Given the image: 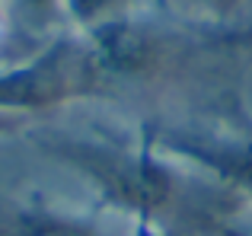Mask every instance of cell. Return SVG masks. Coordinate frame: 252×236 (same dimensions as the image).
<instances>
[{
  "label": "cell",
  "mask_w": 252,
  "mask_h": 236,
  "mask_svg": "<svg viewBox=\"0 0 252 236\" xmlns=\"http://www.w3.org/2000/svg\"><path fill=\"white\" fill-rule=\"evenodd\" d=\"M122 3L125 0H64V16L90 32L109 19L122 16Z\"/></svg>",
  "instance_id": "obj_6"
},
{
  "label": "cell",
  "mask_w": 252,
  "mask_h": 236,
  "mask_svg": "<svg viewBox=\"0 0 252 236\" xmlns=\"http://www.w3.org/2000/svg\"><path fill=\"white\" fill-rule=\"evenodd\" d=\"M3 236H96V230H90L74 217H61V214L48 211H26L16 214L3 227Z\"/></svg>",
  "instance_id": "obj_5"
},
{
  "label": "cell",
  "mask_w": 252,
  "mask_h": 236,
  "mask_svg": "<svg viewBox=\"0 0 252 236\" xmlns=\"http://www.w3.org/2000/svg\"><path fill=\"white\" fill-rule=\"evenodd\" d=\"M179 6H185V10L198 13V16H233L236 10H243V6H249L252 0H176Z\"/></svg>",
  "instance_id": "obj_7"
},
{
  "label": "cell",
  "mask_w": 252,
  "mask_h": 236,
  "mask_svg": "<svg viewBox=\"0 0 252 236\" xmlns=\"http://www.w3.org/2000/svg\"><path fill=\"white\" fill-rule=\"evenodd\" d=\"M3 19L23 35H45L64 16V0H0Z\"/></svg>",
  "instance_id": "obj_4"
},
{
  "label": "cell",
  "mask_w": 252,
  "mask_h": 236,
  "mask_svg": "<svg viewBox=\"0 0 252 236\" xmlns=\"http://www.w3.org/2000/svg\"><path fill=\"white\" fill-rule=\"evenodd\" d=\"M137 236H150V230H147V220H141V230H137Z\"/></svg>",
  "instance_id": "obj_8"
},
{
  "label": "cell",
  "mask_w": 252,
  "mask_h": 236,
  "mask_svg": "<svg viewBox=\"0 0 252 236\" xmlns=\"http://www.w3.org/2000/svg\"><path fill=\"white\" fill-rule=\"evenodd\" d=\"M0 42H3V23H0Z\"/></svg>",
  "instance_id": "obj_9"
},
{
  "label": "cell",
  "mask_w": 252,
  "mask_h": 236,
  "mask_svg": "<svg viewBox=\"0 0 252 236\" xmlns=\"http://www.w3.org/2000/svg\"><path fill=\"white\" fill-rule=\"evenodd\" d=\"M179 150L189 156H195L198 163L217 169L227 182H233L236 188L252 198V150H230V147H201V144H179Z\"/></svg>",
  "instance_id": "obj_3"
},
{
  "label": "cell",
  "mask_w": 252,
  "mask_h": 236,
  "mask_svg": "<svg viewBox=\"0 0 252 236\" xmlns=\"http://www.w3.org/2000/svg\"><path fill=\"white\" fill-rule=\"evenodd\" d=\"M102 87L90 45L51 38L38 55L0 67V112H42L70 99L93 96Z\"/></svg>",
  "instance_id": "obj_1"
},
{
  "label": "cell",
  "mask_w": 252,
  "mask_h": 236,
  "mask_svg": "<svg viewBox=\"0 0 252 236\" xmlns=\"http://www.w3.org/2000/svg\"><path fill=\"white\" fill-rule=\"evenodd\" d=\"M45 147L55 156H61L67 166H74L77 173H83L102 192L105 201L134 211L141 220L160 211L172 192L166 169L150 153H131V150L105 147L93 141H67V137L48 141Z\"/></svg>",
  "instance_id": "obj_2"
}]
</instances>
